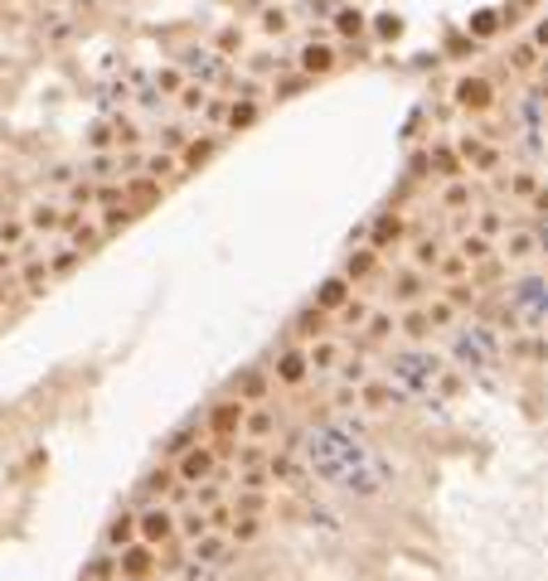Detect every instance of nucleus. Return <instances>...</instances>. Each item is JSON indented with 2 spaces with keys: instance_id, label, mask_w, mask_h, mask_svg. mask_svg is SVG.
<instances>
[{
  "instance_id": "c756f323",
  "label": "nucleus",
  "mask_w": 548,
  "mask_h": 581,
  "mask_svg": "<svg viewBox=\"0 0 548 581\" xmlns=\"http://www.w3.org/2000/svg\"><path fill=\"white\" fill-rule=\"evenodd\" d=\"M534 252V233H515L510 238V257H529Z\"/></svg>"
},
{
  "instance_id": "dca6fc26",
  "label": "nucleus",
  "mask_w": 548,
  "mask_h": 581,
  "mask_svg": "<svg viewBox=\"0 0 548 581\" xmlns=\"http://www.w3.org/2000/svg\"><path fill=\"white\" fill-rule=\"evenodd\" d=\"M306 359H311V369H330V364L340 359V349H335L330 339H316V344L306 349Z\"/></svg>"
},
{
  "instance_id": "a211bd4d",
  "label": "nucleus",
  "mask_w": 548,
  "mask_h": 581,
  "mask_svg": "<svg viewBox=\"0 0 548 581\" xmlns=\"http://www.w3.org/2000/svg\"><path fill=\"white\" fill-rule=\"evenodd\" d=\"M369 272H374V252H354V257L344 262V277H349V281H359V277H369Z\"/></svg>"
},
{
  "instance_id": "6ab92c4d",
  "label": "nucleus",
  "mask_w": 548,
  "mask_h": 581,
  "mask_svg": "<svg viewBox=\"0 0 548 581\" xmlns=\"http://www.w3.org/2000/svg\"><path fill=\"white\" fill-rule=\"evenodd\" d=\"M195 436H199V431H195V426H180V431H175V436H170V441H165V456H185V451H195V446H190V441H195Z\"/></svg>"
},
{
  "instance_id": "49530a36",
  "label": "nucleus",
  "mask_w": 548,
  "mask_h": 581,
  "mask_svg": "<svg viewBox=\"0 0 548 581\" xmlns=\"http://www.w3.org/2000/svg\"><path fill=\"white\" fill-rule=\"evenodd\" d=\"M344 378L349 383H364V364H344Z\"/></svg>"
},
{
  "instance_id": "1a4fd4ad",
  "label": "nucleus",
  "mask_w": 548,
  "mask_h": 581,
  "mask_svg": "<svg viewBox=\"0 0 548 581\" xmlns=\"http://www.w3.org/2000/svg\"><path fill=\"white\" fill-rule=\"evenodd\" d=\"M301 68H306V78L330 73V68H335V49H330V44H306V49H301Z\"/></svg>"
},
{
  "instance_id": "aec40b11",
  "label": "nucleus",
  "mask_w": 548,
  "mask_h": 581,
  "mask_svg": "<svg viewBox=\"0 0 548 581\" xmlns=\"http://www.w3.org/2000/svg\"><path fill=\"white\" fill-rule=\"evenodd\" d=\"M393 295H398V300H418V295H423V277H418V272H403Z\"/></svg>"
},
{
  "instance_id": "7ed1b4c3",
  "label": "nucleus",
  "mask_w": 548,
  "mask_h": 581,
  "mask_svg": "<svg viewBox=\"0 0 548 581\" xmlns=\"http://www.w3.org/2000/svg\"><path fill=\"white\" fill-rule=\"evenodd\" d=\"M243 421H248L243 397H238V402H214V412H209V431H214V436H238Z\"/></svg>"
},
{
  "instance_id": "20e7f679",
  "label": "nucleus",
  "mask_w": 548,
  "mask_h": 581,
  "mask_svg": "<svg viewBox=\"0 0 548 581\" xmlns=\"http://www.w3.org/2000/svg\"><path fill=\"white\" fill-rule=\"evenodd\" d=\"M175 475H180L185 484L209 480V475H214V451H199V446H195V451H185V456H180V470H175Z\"/></svg>"
},
{
  "instance_id": "37998d69",
  "label": "nucleus",
  "mask_w": 548,
  "mask_h": 581,
  "mask_svg": "<svg viewBox=\"0 0 548 581\" xmlns=\"http://www.w3.org/2000/svg\"><path fill=\"white\" fill-rule=\"evenodd\" d=\"M78 267V252H63V257H54V272L63 277V272H73Z\"/></svg>"
},
{
  "instance_id": "393cba45",
  "label": "nucleus",
  "mask_w": 548,
  "mask_h": 581,
  "mask_svg": "<svg viewBox=\"0 0 548 581\" xmlns=\"http://www.w3.org/2000/svg\"><path fill=\"white\" fill-rule=\"evenodd\" d=\"M335 29H340V34H359V29H364V15H359V10H340V15H335Z\"/></svg>"
},
{
  "instance_id": "5701e85b",
  "label": "nucleus",
  "mask_w": 548,
  "mask_h": 581,
  "mask_svg": "<svg viewBox=\"0 0 548 581\" xmlns=\"http://www.w3.org/2000/svg\"><path fill=\"white\" fill-rule=\"evenodd\" d=\"M233 387H238V397H262V392H267V378H262V373H243Z\"/></svg>"
},
{
  "instance_id": "f704fd0d",
  "label": "nucleus",
  "mask_w": 548,
  "mask_h": 581,
  "mask_svg": "<svg viewBox=\"0 0 548 581\" xmlns=\"http://www.w3.org/2000/svg\"><path fill=\"white\" fill-rule=\"evenodd\" d=\"M432 165H437L441 175H456V155L451 150H432Z\"/></svg>"
},
{
  "instance_id": "4be33fe9",
  "label": "nucleus",
  "mask_w": 548,
  "mask_h": 581,
  "mask_svg": "<svg viewBox=\"0 0 548 581\" xmlns=\"http://www.w3.org/2000/svg\"><path fill=\"white\" fill-rule=\"evenodd\" d=\"M243 426H248L252 436H272V426H277V412H252Z\"/></svg>"
},
{
  "instance_id": "4468645a",
  "label": "nucleus",
  "mask_w": 548,
  "mask_h": 581,
  "mask_svg": "<svg viewBox=\"0 0 548 581\" xmlns=\"http://www.w3.org/2000/svg\"><path fill=\"white\" fill-rule=\"evenodd\" d=\"M219 557H223V538L204 533V538L195 543V562H209V567H219Z\"/></svg>"
},
{
  "instance_id": "473e14b6",
  "label": "nucleus",
  "mask_w": 548,
  "mask_h": 581,
  "mask_svg": "<svg viewBox=\"0 0 548 581\" xmlns=\"http://www.w3.org/2000/svg\"><path fill=\"white\" fill-rule=\"evenodd\" d=\"M413 257H418V267H437L441 257H437V242H418V252H413Z\"/></svg>"
},
{
  "instance_id": "72a5a7b5",
  "label": "nucleus",
  "mask_w": 548,
  "mask_h": 581,
  "mask_svg": "<svg viewBox=\"0 0 548 581\" xmlns=\"http://www.w3.org/2000/svg\"><path fill=\"white\" fill-rule=\"evenodd\" d=\"M437 267H441V277H461V272H466V257H461V252H456V257H441Z\"/></svg>"
},
{
  "instance_id": "c9c22d12",
  "label": "nucleus",
  "mask_w": 548,
  "mask_h": 581,
  "mask_svg": "<svg viewBox=\"0 0 548 581\" xmlns=\"http://www.w3.org/2000/svg\"><path fill=\"white\" fill-rule=\"evenodd\" d=\"M209 523H214V528H233V509L214 504V509H209Z\"/></svg>"
},
{
  "instance_id": "7c9ffc66",
  "label": "nucleus",
  "mask_w": 548,
  "mask_h": 581,
  "mask_svg": "<svg viewBox=\"0 0 548 581\" xmlns=\"http://www.w3.org/2000/svg\"><path fill=\"white\" fill-rule=\"evenodd\" d=\"M393 334V320L388 315H369V339H388Z\"/></svg>"
},
{
  "instance_id": "de8ad7c7",
  "label": "nucleus",
  "mask_w": 548,
  "mask_h": 581,
  "mask_svg": "<svg viewBox=\"0 0 548 581\" xmlns=\"http://www.w3.org/2000/svg\"><path fill=\"white\" fill-rule=\"evenodd\" d=\"M180 102H185V107H204V93H199V88H190V93L180 97Z\"/></svg>"
},
{
  "instance_id": "9d476101",
  "label": "nucleus",
  "mask_w": 548,
  "mask_h": 581,
  "mask_svg": "<svg viewBox=\"0 0 548 581\" xmlns=\"http://www.w3.org/2000/svg\"><path fill=\"white\" fill-rule=\"evenodd\" d=\"M306 369H311V359H306L301 349H282V359H277V378H282V383H301Z\"/></svg>"
},
{
  "instance_id": "b1692460",
  "label": "nucleus",
  "mask_w": 548,
  "mask_h": 581,
  "mask_svg": "<svg viewBox=\"0 0 548 581\" xmlns=\"http://www.w3.org/2000/svg\"><path fill=\"white\" fill-rule=\"evenodd\" d=\"M383 402H393V387H388V383H369V387H364V407L379 412Z\"/></svg>"
},
{
  "instance_id": "f3484780",
  "label": "nucleus",
  "mask_w": 548,
  "mask_h": 581,
  "mask_svg": "<svg viewBox=\"0 0 548 581\" xmlns=\"http://www.w3.org/2000/svg\"><path fill=\"white\" fill-rule=\"evenodd\" d=\"M214 150H219V141H195V146H185V165L199 170L204 160H214Z\"/></svg>"
},
{
  "instance_id": "a18cd8bd",
  "label": "nucleus",
  "mask_w": 548,
  "mask_h": 581,
  "mask_svg": "<svg viewBox=\"0 0 548 581\" xmlns=\"http://www.w3.org/2000/svg\"><path fill=\"white\" fill-rule=\"evenodd\" d=\"M510 189H515V194H534V175H515Z\"/></svg>"
},
{
  "instance_id": "39448f33",
  "label": "nucleus",
  "mask_w": 548,
  "mask_h": 581,
  "mask_svg": "<svg viewBox=\"0 0 548 581\" xmlns=\"http://www.w3.org/2000/svg\"><path fill=\"white\" fill-rule=\"evenodd\" d=\"M131 543H141V523H136L131 509H121L107 523V548H131Z\"/></svg>"
},
{
  "instance_id": "a19ab883",
  "label": "nucleus",
  "mask_w": 548,
  "mask_h": 581,
  "mask_svg": "<svg viewBox=\"0 0 548 581\" xmlns=\"http://www.w3.org/2000/svg\"><path fill=\"white\" fill-rule=\"evenodd\" d=\"M126 223V208H107V223H102V233H116Z\"/></svg>"
},
{
  "instance_id": "423d86ee",
  "label": "nucleus",
  "mask_w": 548,
  "mask_h": 581,
  "mask_svg": "<svg viewBox=\"0 0 548 581\" xmlns=\"http://www.w3.org/2000/svg\"><path fill=\"white\" fill-rule=\"evenodd\" d=\"M490 83H485V78H461V83H456V102H461V107H466V111H485V107H490Z\"/></svg>"
},
{
  "instance_id": "4c0bfd02",
  "label": "nucleus",
  "mask_w": 548,
  "mask_h": 581,
  "mask_svg": "<svg viewBox=\"0 0 548 581\" xmlns=\"http://www.w3.org/2000/svg\"><path fill=\"white\" fill-rule=\"evenodd\" d=\"M257 509H262V494H257V489H248V494L238 499V513H257Z\"/></svg>"
},
{
  "instance_id": "58836bf2",
  "label": "nucleus",
  "mask_w": 548,
  "mask_h": 581,
  "mask_svg": "<svg viewBox=\"0 0 548 581\" xmlns=\"http://www.w3.org/2000/svg\"><path fill=\"white\" fill-rule=\"evenodd\" d=\"M446 203H451V208L471 203V189H466V185H451V189H446Z\"/></svg>"
},
{
  "instance_id": "bb28decb",
  "label": "nucleus",
  "mask_w": 548,
  "mask_h": 581,
  "mask_svg": "<svg viewBox=\"0 0 548 581\" xmlns=\"http://www.w3.org/2000/svg\"><path fill=\"white\" fill-rule=\"evenodd\" d=\"M252 121H257V107H252V102H243V107L228 111V126H233V131H243V126H252Z\"/></svg>"
},
{
  "instance_id": "0eeeda50",
  "label": "nucleus",
  "mask_w": 548,
  "mask_h": 581,
  "mask_svg": "<svg viewBox=\"0 0 548 581\" xmlns=\"http://www.w3.org/2000/svg\"><path fill=\"white\" fill-rule=\"evenodd\" d=\"M316 305L321 310H344L349 305V277H330V281H321V290H316Z\"/></svg>"
},
{
  "instance_id": "f257e3e1",
  "label": "nucleus",
  "mask_w": 548,
  "mask_h": 581,
  "mask_svg": "<svg viewBox=\"0 0 548 581\" xmlns=\"http://www.w3.org/2000/svg\"><path fill=\"white\" fill-rule=\"evenodd\" d=\"M155 548L151 543H131V548H121V581H151L155 577Z\"/></svg>"
},
{
  "instance_id": "f03ea898",
  "label": "nucleus",
  "mask_w": 548,
  "mask_h": 581,
  "mask_svg": "<svg viewBox=\"0 0 548 581\" xmlns=\"http://www.w3.org/2000/svg\"><path fill=\"white\" fill-rule=\"evenodd\" d=\"M136 523H141V543H151V548H160V543H170V538H175V513H170L165 504H155V509L136 513Z\"/></svg>"
},
{
  "instance_id": "79ce46f5",
  "label": "nucleus",
  "mask_w": 548,
  "mask_h": 581,
  "mask_svg": "<svg viewBox=\"0 0 548 581\" xmlns=\"http://www.w3.org/2000/svg\"><path fill=\"white\" fill-rule=\"evenodd\" d=\"M29 223H34V228H54L59 218H54V208H34V218H29Z\"/></svg>"
},
{
  "instance_id": "cd10ccee",
  "label": "nucleus",
  "mask_w": 548,
  "mask_h": 581,
  "mask_svg": "<svg viewBox=\"0 0 548 581\" xmlns=\"http://www.w3.org/2000/svg\"><path fill=\"white\" fill-rule=\"evenodd\" d=\"M427 325H432V320H427V310H413V315L403 320V334H408V339H423V334H427Z\"/></svg>"
},
{
  "instance_id": "c03bdc74",
  "label": "nucleus",
  "mask_w": 548,
  "mask_h": 581,
  "mask_svg": "<svg viewBox=\"0 0 548 581\" xmlns=\"http://www.w3.org/2000/svg\"><path fill=\"white\" fill-rule=\"evenodd\" d=\"M195 504H199V509H214V504H219V489H214V484H204V489H199V499H195Z\"/></svg>"
},
{
  "instance_id": "ddd939ff",
  "label": "nucleus",
  "mask_w": 548,
  "mask_h": 581,
  "mask_svg": "<svg viewBox=\"0 0 548 581\" xmlns=\"http://www.w3.org/2000/svg\"><path fill=\"white\" fill-rule=\"evenodd\" d=\"M321 330H326V310H321V305H306V310L296 315V334H301V339H316Z\"/></svg>"
},
{
  "instance_id": "a878e982",
  "label": "nucleus",
  "mask_w": 548,
  "mask_h": 581,
  "mask_svg": "<svg viewBox=\"0 0 548 581\" xmlns=\"http://www.w3.org/2000/svg\"><path fill=\"white\" fill-rule=\"evenodd\" d=\"M495 29H500L495 10H480V15H471V34H480V39H485V34H495Z\"/></svg>"
},
{
  "instance_id": "9b49d317",
  "label": "nucleus",
  "mask_w": 548,
  "mask_h": 581,
  "mask_svg": "<svg viewBox=\"0 0 548 581\" xmlns=\"http://www.w3.org/2000/svg\"><path fill=\"white\" fill-rule=\"evenodd\" d=\"M88 581H116L121 577V557H112V552H98L93 562H88V572H83Z\"/></svg>"
},
{
  "instance_id": "6e6552de",
  "label": "nucleus",
  "mask_w": 548,
  "mask_h": 581,
  "mask_svg": "<svg viewBox=\"0 0 548 581\" xmlns=\"http://www.w3.org/2000/svg\"><path fill=\"white\" fill-rule=\"evenodd\" d=\"M175 533H180V538H190V543H199L204 533H214V523H209V509H199V504H195L190 513H180V518H175Z\"/></svg>"
},
{
  "instance_id": "c85d7f7f",
  "label": "nucleus",
  "mask_w": 548,
  "mask_h": 581,
  "mask_svg": "<svg viewBox=\"0 0 548 581\" xmlns=\"http://www.w3.org/2000/svg\"><path fill=\"white\" fill-rule=\"evenodd\" d=\"M403 34V20L398 15H379V39H398Z\"/></svg>"
},
{
  "instance_id": "e433bc0d",
  "label": "nucleus",
  "mask_w": 548,
  "mask_h": 581,
  "mask_svg": "<svg viewBox=\"0 0 548 581\" xmlns=\"http://www.w3.org/2000/svg\"><path fill=\"white\" fill-rule=\"evenodd\" d=\"M238 465H243V470H257V465H262V451H257V446L238 451Z\"/></svg>"
},
{
  "instance_id": "2f4dec72",
  "label": "nucleus",
  "mask_w": 548,
  "mask_h": 581,
  "mask_svg": "<svg viewBox=\"0 0 548 581\" xmlns=\"http://www.w3.org/2000/svg\"><path fill=\"white\" fill-rule=\"evenodd\" d=\"M446 300H451V305H471V300H475V286H461V281H456V286H446Z\"/></svg>"
},
{
  "instance_id": "09e8293b",
  "label": "nucleus",
  "mask_w": 548,
  "mask_h": 581,
  "mask_svg": "<svg viewBox=\"0 0 548 581\" xmlns=\"http://www.w3.org/2000/svg\"><path fill=\"white\" fill-rule=\"evenodd\" d=\"M539 44H548V24H539Z\"/></svg>"
},
{
  "instance_id": "ea45409f",
  "label": "nucleus",
  "mask_w": 548,
  "mask_h": 581,
  "mask_svg": "<svg viewBox=\"0 0 548 581\" xmlns=\"http://www.w3.org/2000/svg\"><path fill=\"white\" fill-rule=\"evenodd\" d=\"M340 315H344V320H349V325H359V320H369V310H364V305H359V300H349V305H344V310H340Z\"/></svg>"
},
{
  "instance_id": "f8f14e48",
  "label": "nucleus",
  "mask_w": 548,
  "mask_h": 581,
  "mask_svg": "<svg viewBox=\"0 0 548 581\" xmlns=\"http://www.w3.org/2000/svg\"><path fill=\"white\" fill-rule=\"evenodd\" d=\"M398 238H403V218L383 213V218L374 223V252H379V247H388V242H398Z\"/></svg>"
},
{
  "instance_id": "412c9836",
  "label": "nucleus",
  "mask_w": 548,
  "mask_h": 581,
  "mask_svg": "<svg viewBox=\"0 0 548 581\" xmlns=\"http://www.w3.org/2000/svg\"><path fill=\"white\" fill-rule=\"evenodd\" d=\"M461 257H466V262H485V257H490V242H485V238H461Z\"/></svg>"
},
{
  "instance_id": "2eb2a0df",
  "label": "nucleus",
  "mask_w": 548,
  "mask_h": 581,
  "mask_svg": "<svg viewBox=\"0 0 548 581\" xmlns=\"http://www.w3.org/2000/svg\"><path fill=\"white\" fill-rule=\"evenodd\" d=\"M257 533H262V518H257V513H243V518L228 528V538H233V543H252Z\"/></svg>"
}]
</instances>
